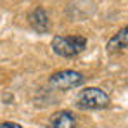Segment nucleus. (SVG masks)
I'll return each instance as SVG.
<instances>
[{
	"label": "nucleus",
	"instance_id": "nucleus-3",
	"mask_svg": "<svg viewBox=\"0 0 128 128\" xmlns=\"http://www.w3.org/2000/svg\"><path fill=\"white\" fill-rule=\"evenodd\" d=\"M85 82L83 74L78 71H71V69H64V71H57L48 78V86L56 88V90H71L76 88Z\"/></svg>",
	"mask_w": 128,
	"mask_h": 128
},
{
	"label": "nucleus",
	"instance_id": "nucleus-6",
	"mask_svg": "<svg viewBox=\"0 0 128 128\" xmlns=\"http://www.w3.org/2000/svg\"><path fill=\"white\" fill-rule=\"evenodd\" d=\"M30 24H31L33 30L38 31V33H47V31H48V16H47V12L43 10L42 7L35 9V10L30 14Z\"/></svg>",
	"mask_w": 128,
	"mask_h": 128
},
{
	"label": "nucleus",
	"instance_id": "nucleus-4",
	"mask_svg": "<svg viewBox=\"0 0 128 128\" xmlns=\"http://www.w3.org/2000/svg\"><path fill=\"white\" fill-rule=\"evenodd\" d=\"M128 47V24L123 26L116 35H112L109 40H107V45H106V50L107 54H118L121 50H125Z\"/></svg>",
	"mask_w": 128,
	"mask_h": 128
},
{
	"label": "nucleus",
	"instance_id": "nucleus-5",
	"mask_svg": "<svg viewBox=\"0 0 128 128\" xmlns=\"http://www.w3.org/2000/svg\"><path fill=\"white\" fill-rule=\"evenodd\" d=\"M76 120L69 111H57L50 116L47 128H74Z\"/></svg>",
	"mask_w": 128,
	"mask_h": 128
},
{
	"label": "nucleus",
	"instance_id": "nucleus-1",
	"mask_svg": "<svg viewBox=\"0 0 128 128\" xmlns=\"http://www.w3.org/2000/svg\"><path fill=\"white\" fill-rule=\"evenodd\" d=\"M54 54L61 56V57H74L78 54H82L86 47V38L80 35H69V36H54L50 43Z\"/></svg>",
	"mask_w": 128,
	"mask_h": 128
},
{
	"label": "nucleus",
	"instance_id": "nucleus-7",
	"mask_svg": "<svg viewBox=\"0 0 128 128\" xmlns=\"http://www.w3.org/2000/svg\"><path fill=\"white\" fill-rule=\"evenodd\" d=\"M0 128H22L18 123H12V121H5V123H0Z\"/></svg>",
	"mask_w": 128,
	"mask_h": 128
},
{
	"label": "nucleus",
	"instance_id": "nucleus-2",
	"mask_svg": "<svg viewBox=\"0 0 128 128\" xmlns=\"http://www.w3.org/2000/svg\"><path fill=\"white\" fill-rule=\"evenodd\" d=\"M109 106V95L102 88L88 86L83 88L76 97V107L83 111H97Z\"/></svg>",
	"mask_w": 128,
	"mask_h": 128
}]
</instances>
